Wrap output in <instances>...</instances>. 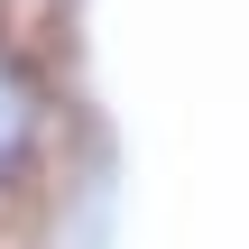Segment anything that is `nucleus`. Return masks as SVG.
I'll return each instance as SVG.
<instances>
[{"mask_svg":"<svg viewBox=\"0 0 249 249\" xmlns=\"http://www.w3.org/2000/svg\"><path fill=\"white\" fill-rule=\"evenodd\" d=\"M9 9H37V0H0V18H9Z\"/></svg>","mask_w":249,"mask_h":249,"instance_id":"nucleus-1","label":"nucleus"}]
</instances>
